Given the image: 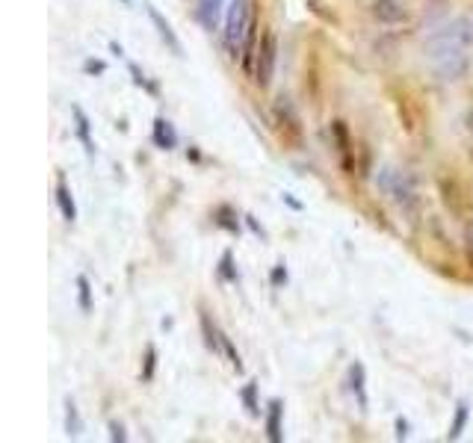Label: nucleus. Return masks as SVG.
<instances>
[{
	"label": "nucleus",
	"instance_id": "1",
	"mask_svg": "<svg viewBox=\"0 0 473 443\" xmlns=\"http://www.w3.org/2000/svg\"><path fill=\"white\" fill-rule=\"evenodd\" d=\"M473 45V24L458 18L438 27V30L423 41V56L429 60V65H438V62H447L455 60V56H467Z\"/></svg>",
	"mask_w": 473,
	"mask_h": 443
},
{
	"label": "nucleus",
	"instance_id": "2",
	"mask_svg": "<svg viewBox=\"0 0 473 443\" xmlns=\"http://www.w3.org/2000/svg\"><path fill=\"white\" fill-rule=\"evenodd\" d=\"M252 12H254L252 0H231V6H228V18H225L222 39H225V51H228V56H231V60H240L242 39H246Z\"/></svg>",
	"mask_w": 473,
	"mask_h": 443
},
{
	"label": "nucleus",
	"instance_id": "3",
	"mask_svg": "<svg viewBox=\"0 0 473 443\" xmlns=\"http://www.w3.org/2000/svg\"><path fill=\"white\" fill-rule=\"evenodd\" d=\"M276 62H278V39L272 30H266L261 36V45H257V56H254V83L266 89L272 83V74H276Z\"/></svg>",
	"mask_w": 473,
	"mask_h": 443
},
{
	"label": "nucleus",
	"instance_id": "4",
	"mask_svg": "<svg viewBox=\"0 0 473 443\" xmlns=\"http://www.w3.org/2000/svg\"><path fill=\"white\" fill-rule=\"evenodd\" d=\"M272 112H276V127H278L281 139L287 142V145H293V148L302 145V121H299V112L290 104V98L281 95L276 101V107H272Z\"/></svg>",
	"mask_w": 473,
	"mask_h": 443
},
{
	"label": "nucleus",
	"instance_id": "5",
	"mask_svg": "<svg viewBox=\"0 0 473 443\" xmlns=\"http://www.w3.org/2000/svg\"><path fill=\"white\" fill-rule=\"evenodd\" d=\"M370 12H372V18L384 27H396V24L411 18V9H408L406 0H372Z\"/></svg>",
	"mask_w": 473,
	"mask_h": 443
},
{
	"label": "nucleus",
	"instance_id": "6",
	"mask_svg": "<svg viewBox=\"0 0 473 443\" xmlns=\"http://www.w3.org/2000/svg\"><path fill=\"white\" fill-rule=\"evenodd\" d=\"M145 12H148V18H151V24H154V30H157V36L163 39V45L175 53V56H183V45H181V39L175 36V30H171V24L160 15V12H157L151 4L145 6Z\"/></svg>",
	"mask_w": 473,
	"mask_h": 443
},
{
	"label": "nucleus",
	"instance_id": "7",
	"mask_svg": "<svg viewBox=\"0 0 473 443\" xmlns=\"http://www.w3.org/2000/svg\"><path fill=\"white\" fill-rule=\"evenodd\" d=\"M332 139L337 145V154H340V166L346 171H355V148L349 142V131L343 121H332Z\"/></svg>",
	"mask_w": 473,
	"mask_h": 443
},
{
	"label": "nucleus",
	"instance_id": "8",
	"mask_svg": "<svg viewBox=\"0 0 473 443\" xmlns=\"http://www.w3.org/2000/svg\"><path fill=\"white\" fill-rule=\"evenodd\" d=\"M438 187H441V195H443V204H447L455 216H465L467 213V198H465V192H462V183L458 180H447V178H441L438 180Z\"/></svg>",
	"mask_w": 473,
	"mask_h": 443
},
{
	"label": "nucleus",
	"instance_id": "9",
	"mask_svg": "<svg viewBox=\"0 0 473 443\" xmlns=\"http://www.w3.org/2000/svg\"><path fill=\"white\" fill-rule=\"evenodd\" d=\"M53 201H56V207H60L63 219H65L68 225H74V222H77V204H74V195H71V187L65 183V178H63V175H56Z\"/></svg>",
	"mask_w": 473,
	"mask_h": 443
},
{
	"label": "nucleus",
	"instance_id": "10",
	"mask_svg": "<svg viewBox=\"0 0 473 443\" xmlns=\"http://www.w3.org/2000/svg\"><path fill=\"white\" fill-rule=\"evenodd\" d=\"M349 390H352V396H355L358 408L367 411V408H370V396H367V369H364V364H358V361L349 366Z\"/></svg>",
	"mask_w": 473,
	"mask_h": 443
},
{
	"label": "nucleus",
	"instance_id": "11",
	"mask_svg": "<svg viewBox=\"0 0 473 443\" xmlns=\"http://www.w3.org/2000/svg\"><path fill=\"white\" fill-rule=\"evenodd\" d=\"M266 437L272 443L284 440V405H281V399H272V402L266 405Z\"/></svg>",
	"mask_w": 473,
	"mask_h": 443
},
{
	"label": "nucleus",
	"instance_id": "12",
	"mask_svg": "<svg viewBox=\"0 0 473 443\" xmlns=\"http://www.w3.org/2000/svg\"><path fill=\"white\" fill-rule=\"evenodd\" d=\"M154 145H157V148H163V151L178 148V133H175V127H171V121L163 119V116H157V119H154Z\"/></svg>",
	"mask_w": 473,
	"mask_h": 443
},
{
	"label": "nucleus",
	"instance_id": "13",
	"mask_svg": "<svg viewBox=\"0 0 473 443\" xmlns=\"http://www.w3.org/2000/svg\"><path fill=\"white\" fill-rule=\"evenodd\" d=\"M71 116H74V127H77V139L86 151V157H95V142H92V124H89V116L80 110V107H71Z\"/></svg>",
	"mask_w": 473,
	"mask_h": 443
},
{
	"label": "nucleus",
	"instance_id": "14",
	"mask_svg": "<svg viewBox=\"0 0 473 443\" xmlns=\"http://www.w3.org/2000/svg\"><path fill=\"white\" fill-rule=\"evenodd\" d=\"M222 4H225V0H198L195 15H198V21L207 27V30H216L219 15H222Z\"/></svg>",
	"mask_w": 473,
	"mask_h": 443
},
{
	"label": "nucleus",
	"instance_id": "15",
	"mask_svg": "<svg viewBox=\"0 0 473 443\" xmlns=\"http://www.w3.org/2000/svg\"><path fill=\"white\" fill-rule=\"evenodd\" d=\"M213 225L222 227V231H228V234H240V216H237V210L228 207V204H219L216 210H213Z\"/></svg>",
	"mask_w": 473,
	"mask_h": 443
},
{
	"label": "nucleus",
	"instance_id": "16",
	"mask_svg": "<svg viewBox=\"0 0 473 443\" xmlns=\"http://www.w3.org/2000/svg\"><path fill=\"white\" fill-rule=\"evenodd\" d=\"M202 334H205V346H207L213 355H219V352H222V331L210 322L207 313H202Z\"/></svg>",
	"mask_w": 473,
	"mask_h": 443
},
{
	"label": "nucleus",
	"instance_id": "17",
	"mask_svg": "<svg viewBox=\"0 0 473 443\" xmlns=\"http://www.w3.org/2000/svg\"><path fill=\"white\" fill-rule=\"evenodd\" d=\"M65 435L68 437H80L83 435V420H80V411L74 405V399H65Z\"/></svg>",
	"mask_w": 473,
	"mask_h": 443
},
{
	"label": "nucleus",
	"instance_id": "18",
	"mask_svg": "<svg viewBox=\"0 0 473 443\" xmlns=\"http://www.w3.org/2000/svg\"><path fill=\"white\" fill-rule=\"evenodd\" d=\"M467 417H470V408H467V402H458V405H455V417H453V423H450V432H447V437H450V440H458V437H462L465 425H467Z\"/></svg>",
	"mask_w": 473,
	"mask_h": 443
},
{
	"label": "nucleus",
	"instance_id": "19",
	"mask_svg": "<svg viewBox=\"0 0 473 443\" xmlns=\"http://www.w3.org/2000/svg\"><path fill=\"white\" fill-rule=\"evenodd\" d=\"M216 272H219V278H222L225 284H237V281H240V272H237V266H234V254H231V251H222Z\"/></svg>",
	"mask_w": 473,
	"mask_h": 443
},
{
	"label": "nucleus",
	"instance_id": "20",
	"mask_svg": "<svg viewBox=\"0 0 473 443\" xmlns=\"http://www.w3.org/2000/svg\"><path fill=\"white\" fill-rule=\"evenodd\" d=\"M77 305L83 313H92V284L86 275H77Z\"/></svg>",
	"mask_w": 473,
	"mask_h": 443
},
{
	"label": "nucleus",
	"instance_id": "21",
	"mask_svg": "<svg viewBox=\"0 0 473 443\" xmlns=\"http://www.w3.org/2000/svg\"><path fill=\"white\" fill-rule=\"evenodd\" d=\"M154 373H157V346L148 343L145 346V358H142V381H154Z\"/></svg>",
	"mask_w": 473,
	"mask_h": 443
},
{
	"label": "nucleus",
	"instance_id": "22",
	"mask_svg": "<svg viewBox=\"0 0 473 443\" xmlns=\"http://www.w3.org/2000/svg\"><path fill=\"white\" fill-rule=\"evenodd\" d=\"M240 396H242V402H246V411L252 414V417H257V414H261V408H257V384L249 381L246 388L240 390Z\"/></svg>",
	"mask_w": 473,
	"mask_h": 443
},
{
	"label": "nucleus",
	"instance_id": "23",
	"mask_svg": "<svg viewBox=\"0 0 473 443\" xmlns=\"http://www.w3.org/2000/svg\"><path fill=\"white\" fill-rule=\"evenodd\" d=\"M222 352H225V358H228V364H231L237 373H242V361H240V352L234 349V343H231V337H228L225 331H222Z\"/></svg>",
	"mask_w": 473,
	"mask_h": 443
},
{
	"label": "nucleus",
	"instance_id": "24",
	"mask_svg": "<svg viewBox=\"0 0 473 443\" xmlns=\"http://www.w3.org/2000/svg\"><path fill=\"white\" fill-rule=\"evenodd\" d=\"M127 71H131V77H134V83H136V86H142V89H148L151 95H157V86H154V83H151L145 74H142L136 62H131V65H127Z\"/></svg>",
	"mask_w": 473,
	"mask_h": 443
},
{
	"label": "nucleus",
	"instance_id": "25",
	"mask_svg": "<svg viewBox=\"0 0 473 443\" xmlns=\"http://www.w3.org/2000/svg\"><path fill=\"white\" fill-rule=\"evenodd\" d=\"M83 71H86V74H104V71H107V62L104 60H86L83 62Z\"/></svg>",
	"mask_w": 473,
	"mask_h": 443
},
{
	"label": "nucleus",
	"instance_id": "26",
	"mask_svg": "<svg viewBox=\"0 0 473 443\" xmlns=\"http://www.w3.org/2000/svg\"><path fill=\"white\" fill-rule=\"evenodd\" d=\"M269 281L276 284V287H281V284H287V269H284V263H278L276 269L269 272Z\"/></svg>",
	"mask_w": 473,
	"mask_h": 443
},
{
	"label": "nucleus",
	"instance_id": "27",
	"mask_svg": "<svg viewBox=\"0 0 473 443\" xmlns=\"http://www.w3.org/2000/svg\"><path fill=\"white\" fill-rule=\"evenodd\" d=\"M110 440H116V443H124L127 440V432H124V425L112 420L110 423Z\"/></svg>",
	"mask_w": 473,
	"mask_h": 443
},
{
	"label": "nucleus",
	"instance_id": "28",
	"mask_svg": "<svg viewBox=\"0 0 473 443\" xmlns=\"http://www.w3.org/2000/svg\"><path fill=\"white\" fill-rule=\"evenodd\" d=\"M396 437H399V440H406V437H408V423H406L403 417L396 420Z\"/></svg>",
	"mask_w": 473,
	"mask_h": 443
},
{
	"label": "nucleus",
	"instance_id": "29",
	"mask_svg": "<svg viewBox=\"0 0 473 443\" xmlns=\"http://www.w3.org/2000/svg\"><path fill=\"white\" fill-rule=\"evenodd\" d=\"M242 219H246V225L252 227V231H254L257 237H266V234H264V227H261V225H257V222H254V216H242Z\"/></svg>",
	"mask_w": 473,
	"mask_h": 443
},
{
	"label": "nucleus",
	"instance_id": "30",
	"mask_svg": "<svg viewBox=\"0 0 473 443\" xmlns=\"http://www.w3.org/2000/svg\"><path fill=\"white\" fill-rule=\"evenodd\" d=\"M465 131H467V133L473 136V107H470V110L465 112Z\"/></svg>",
	"mask_w": 473,
	"mask_h": 443
},
{
	"label": "nucleus",
	"instance_id": "31",
	"mask_svg": "<svg viewBox=\"0 0 473 443\" xmlns=\"http://www.w3.org/2000/svg\"><path fill=\"white\" fill-rule=\"evenodd\" d=\"M467 242H470V249H473V222L467 225Z\"/></svg>",
	"mask_w": 473,
	"mask_h": 443
},
{
	"label": "nucleus",
	"instance_id": "32",
	"mask_svg": "<svg viewBox=\"0 0 473 443\" xmlns=\"http://www.w3.org/2000/svg\"><path fill=\"white\" fill-rule=\"evenodd\" d=\"M122 4H124V6H131V4H134V0H122Z\"/></svg>",
	"mask_w": 473,
	"mask_h": 443
},
{
	"label": "nucleus",
	"instance_id": "33",
	"mask_svg": "<svg viewBox=\"0 0 473 443\" xmlns=\"http://www.w3.org/2000/svg\"><path fill=\"white\" fill-rule=\"evenodd\" d=\"M467 257H470V266H473V249H470V254H467Z\"/></svg>",
	"mask_w": 473,
	"mask_h": 443
}]
</instances>
